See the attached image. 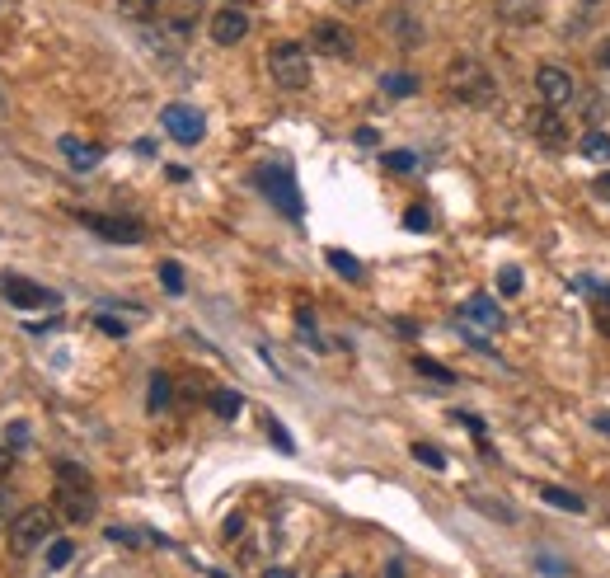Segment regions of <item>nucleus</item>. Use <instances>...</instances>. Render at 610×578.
<instances>
[{
  "label": "nucleus",
  "instance_id": "f257e3e1",
  "mask_svg": "<svg viewBox=\"0 0 610 578\" xmlns=\"http://www.w3.org/2000/svg\"><path fill=\"white\" fill-rule=\"evenodd\" d=\"M446 90L456 94L460 104L479 109V104H493L498 85H493V76H488V66L479 57H456V62L446 66Z\"/></svg>",
  "mask_w": 610,
  "mask_h": 578
},
{
  "label": "nucleus",
  "instance_id": "f03ea898",
  "mask_svg": "<svg viewBox=\"0 0 610 578\" xmlns=\"http://www.w3.org/2000/svg\"><path fill=\"white\" fill-rule=\"evenodd\" d=\"M52 508H43V503H33V508H19L15 522H10V536H5V546H10V555L15 560H24V555H33V550L43 546V541H52Z\"/></svg>",
  "mask_w": 610,
  "mask_h": 578
},
{
  "label": "nucleus",
  "instance_id": "7ed1b4c3",
  "mask_svg": "<svg viewBox=\"0 0 610 578\" xmlns=\"http://www.w3.org/2000/svg\"><path fill=\"white\" fill-rule=\"evenodd\" d=\"M268 76L277 90H305L310 85V52L305 43H277L268 52Z\"/></svg>",
  "mask_w": 610,
  "mask_h": 578
},
{
  "label": "nucleus",
  "instance_id": "20e7f679",
  "mask_svg": "<svg viewBox=\"0 0 610 578\" xmlns=\"http://www.w3.org/2000/svg\"><path fill=\"white\" fill-rule=\"evenodd\" d=\"M94 508H99V499H94L90 480H61V485L52 489V513H57L61 522H71V527H85L94 517Z\"/></svg>",
  "mask_w": 610,
  "mask_h": 578
},
{
  "label": "nucleus",
  "instance_id": "39448f33",
  "mask_svg": "<svg viewBox=\"0 0 610 578\" xmlns=\"http://www.w3.org/2000/svg\"><path fill=\"white\" fill-rule=\"evenodd\" d=\"M263 184V193L273 198L287 217H301V193H296V179H291L287 165H259V174H254Z\"/></svg>",
  "mask_w": 610,
  "mask_h": 578
},
{
  "label": "nucleus",
  "instance_id": "423d86ee",
  "mask_svg": "<svg viewBox=\"0 0 610 578\" xmlns=\"http://www.w3.org/2000/svg\"><path fill=\"white\" fill-rule=\"evenodd\" d=\"M0 292H5V301L19 306V311H52V306L61 301L57 292H47V287L19 278V273H5V278H0Z\"/></svg>",
  "mask_w": 610,
  "mask_h": 578
},
{
  "label": "nucleus",
  "instance_id": "0eeeda50",
  "mask_svg": "<svg viewBox=\"0 0 610 578\" xmlns=\"http://www.w3.org/2000/svg\"><path fill=\"white\" fill-rule=\"evenodd\" d=\"M310 47H315L320 57L343 62V57H352V52H357V38H352L348 24H338V19H320V24L310 29Z\"/></svg>",
  "mask_w": 610,
  "mask_h": 578
},
{
  "label": "nucleus",
  "instance_id": "6e6552de",
  "mask_svg": "<svg viewBox=\"0 0 610 578\" xmlns=\"http://www.w3.org/2000/svg\"><path fill=\"white\" fill-rule=\"evenodd\" d=\"M160 123H165V132L179 141V146H198L202 132H207V123H202V113L193 109V104H165Z\"/></svg>",
  "mask_w": 610,
  "mask_h": 578
},
{
  "label": "nucleus",
  "instance_id": "1a4fd4ad",
  "mask_svg": "<svg viewBox=\"0 0 610 578\" xmlns=\"http://www.w3.org/2000/svg\"><path fill=\"white\" fill-rule=\"evenodd\" d=\"M535 94H540L545 109H564L568 99H573V76H568L564 66L545 62L540 71H535Z\"/></svg>",
  "mask_w": 610,
  "mask_h": 578
},
{
  "label": "nucleus",
  "instance_id": "9d476101",
  "mask_svg": "<svg viewBox=\"0 0 610 578\" xmlns=\"http://www.w3.org/2000/svg\"><path fill=\"white\" fill-rule=\"evenodd\" d=\"M80 221H85L94 235H104V240H118V245H141V240H146V226H141V221L104 217V212H80Z\"/></svg>",
  "mask_w": 610,
  "mask_h": 578
},
{
  "label": "nucleus",
  "instance_id": "9b49d317",
  "mask_svg": "<svg viewBox=\"0 0 610 578\" xmlns=\"http://www.w3.org/2000/svg\"><path fill=\"white\" fill-rule=\"evenodd\" d=\"M207 33H212L216 47H235L249 38V15H244V5H221L212 15V24H207Z\"/></svg>",
  "mask_w": 610,
  "mask_h": 578
},
{
  "label": "nucleus",
  "instance_id": "f8f14e48",
  "mask_svg": "<svg viewBox=\"0 0 610 578\" xmlns=\"http://www.w3.org/2000/svg\"><path fill=\"white\" fill-rule=\"evenodd\" d=\"M493 15L503 19L507 29H531L545 15V0H493Z\"/></svg>",
  "mask_w": 610,
  "mask_h": 578
},
{
  "label": "nucleus",
  "instance_id": "ddd939ff",
  "mask_svg": "<svg viewBox=\"0 0 610 578\" xmlns=\"http://www.w3.org/2000/svg\"><path fill=\"white\" fill-rule=\"evenodd\" d=\"M460 320H465V325H474V329H488V334H498V329L507 325L503 311H498V301H488L484 292H474V297L460 306Z\"/></svg>",
  "mask_w": 610,
  "mask_h": 578
},
{
  "label": "nucleus",
  "instance_id": "4468645a",
  "mask_svg": "<svg viewBox=\"0 0 610 578\" xmlns=\"http://www.w3.org/2000/svg\"><path fill=\"white\" fill-rule=\"evenodd\" d=\"M57 146H61V156H66V165H71V170H76V174H90L94 165H99V160H104V151H99V146H94V141H80V137H61Z\"/></svg>",
  "mask_w": 610,
  "mask_h": 578
},
{
  "label": "nucleus",
  "instance_id": "2eb2a0df",
  "mask_svg": "<svg viewBox=\"0 0 610 578\" xmlns=\"http://www.w3.org/2000/svg\"><path fill=\"white\" fill-rule=\"evenodd\" d=\"M535 137H540V146H545V151H564V146H568V127H564V118H559V109L535 113Z\"/></svg>",
  "mask_w": 610,
  "mask_h": 578
},
{
  "label": "nucleus",
  "instance_id": "dca6fc26",
  "mask_svg": "<svg viewBox=\"0 0 610 578\" xmlns=\"http://www.w3.org/2000/svg\"><path fill=\"white\" fill-rule=\"evenodd\" d=\"M169 405H174V381H169V372H151V391H146V409H151V414H165Z\"/></svg>",
  "mask_w": 610,
  "mask_h": 578
},
{
  "label": "nucleus",
  "instance_id": "f3484780",
  "mask_svg": "<svg viewBox=\"0 0 610 578\" xmlns=\"http://www.w3.org/2000/svg\"><path fill=\"white\" fill-rule=\"evenodd\" d=\"M540 499H545L549 508H564V513H587V499H582V494H573V489L545 485V489H540Z\"/></svg>",
  "mask_w": 610,
  "mask_h": 578
},
{
  "label": "nucleus",
  "instance_id": "a211bd4d",
  "mask_svg": "<svg viewBox=\"0 0 610 578\" xmlns=\"http://www.w3.org/2000/svg\"><path fill=\"white\" fill-rule=\"evenodd\" d=\"M578 151L587 160H596V165H610V137L601 132V127H587V137H582Z\"/></svg>",
  "mask_w": 610,
  "mask_h": 578
},
{
  "label": "nucleus",
  "instance_id": "6ab92c4d",
  "mask_svg": "<svg viewBox=\"0 0 610 578\" xmlns=\"http://www.w3.org/2000/svg\"><path fill=\"white\" fill-rule=\"evenodd\" d=\"M118 15L132 19V24H146V19L160 15V0H118Z\"/></svg>",
  "mask_w": 610,
  "mask_h": 578
},
{
  "label": "nucleus",
  "instance_id": "aec40b11",
  "mask_svg": "<svg viewBox=\"0 0 610 578\" xmlns=\"http://www.w3.org/2000/svg\"><path fill=\"white\" fill-rule=\"evenodd\" d=\"M390 29L399 33V38H395L399 47H418V43H423V29H418V19H413V15H390Z\"/></svg>",
  "mask_w": 610,
  "mask_h": 578
},
{
  "label": "nucleus",
  "instance_id": "412c9836",
  "mask_svg": "<svg viewBox=\"0 0 610 578\" xmlns=\"http://www.w3.org/2000/svg\"><path fill=\"white\" fill-rule=\"evenodd\" d=\"M413 372L427 376V381H437V386H456V372L442 367V362H432V358H413Z\"/></svg>",
  "mask_w": 610,
  "mask_h": 578
},
{
  "label": "nucleus",
  "instance_id": "4be33fe9",
  "mask_svg": "<svg viewBox=\"0 0 610 578\" xmlns=\"http://www.w3.org/2000/svg\"><path fill=\"white\" fill-rule=\"evenodd\" d=\"M381 85H385V94H395V99H409V94H418V76H413V71H390Z\"/></svg>",
  "mask_w": 610,
  "mask_h": 578
},
{
  "label": "nucleus",
  "instance_id": "5701e85b",
  "mask_svg": "<svg viewBox=\"0 0 610 578\" xmlns=\"http://www.w3.org/2000/svg\"><path fill=\"white\" fill-rule=\"evenodd\" d=\"M71 560H76V541H66V536L47 541V569H66Z\"/></svg>",
  "mask_w": 610,
  "mask_h": 578
},
{
  "label": "nucleus",
  "instance_id": "b1692460",
  "mask_svg": "<svg viewBox=\"0 0 610 578\" xmlns=\"http://www.w3.org/2000/svg\"><path fill=\"white\" fill-rule=\"evenodd\" d=\"M324 259H329V264H334V273H338V278H348V282H362V264H357V259H352L348 250H329V254H324Z\"/></svg>",
  "mask_w": 610,
  "mask_h": 578
},
{
  "label": "nucleus",
  "instance_id": "393cba45",
  "mask_svg": "<svg viewBox=\"0 0 610 578\" xmlns=\"http://www.w3.org/2000/svg\"><path fill=\"white\" fill-rule=\"evenodd\" d=\"M212 409L221 419H240V409H244L240 391H212Z\"/></svg>",
  "mask_w": 610,
  "mask_h": 578
},
{
  "label": "nucleus",
  "instance_id": "a878e982",
  "mask_svg": "<svg viewBox=\"0 0 610 578\" xmlns=\"http://www.w3.org/2000/svg\"><path fill=\"white\" fill-rule=\"evenodd\" d=\"M413 461L427 470H446V452H437L432 442H413Z\"/></svg>",
  "mask_w": 610,
  "mask_h": 578
},
{
  "label": "nucleus",
  "instance_id": "bb28decb",
  "mask_svg": "<svg viewBox=\"0 0 610 578\" xmlns=\"http://www.w3.org/2000/svg\"><path fill=\"white\" fill-rule=\"evenodd\" d=\"M592 325L601 329V339H610V287H601V301H592Z\"/></svg>",
  "mask_w": 610,
  "mask_h": 578
},
{
  "label": "nucleus",
  "instance_id": "cd10ccee",
  "mask_svg": "<svg viewBox=\"0 0 610 578\" xmlns=\"http://www.w3.org/2000/svg\"><path fill=\"white\" fill-rule=\"evenodd\" d=\"M15 485H10V480H0V527H10V522H15Z\"/></svg>",
  "mask_w": 610,
  "mask_h": 578
},
{
  "label": "nucleus",
  "instance_id": "c85d7f7f",
  "mask_svg": "<svg viewBox=\"0 0 610 578\" xmlns=\"http://www.w3.org/2000/svg\"><path fill=\"white\" fill-rule=\"evenodd\" d=\"M385 170L413 174V170H418V156H413V151H385Z\"/></svg>",
  "mask_w": 610,
  "mask_h": 578
},
{
  "label": "nucleus",
  "instance_id": "c756f323",
  "mask_svg": "<svg viewBox=\"0 0 610 578\" xmlns=\"http://www.w3.org/2000/svg\"><path fill=\"white\" fill-rule=\"evenodd\" d=\"M404 226H409V231H418V235H423V231H432V212H427L423 203H413L409 212H404Z\"/></svg>",
  "mask_w": 610,
  "mask_h": 578
},
{
  "label": "nucleus",
  "instance_id": "7c9ffc66",
  "mask_svg": "<svg viewBox=\"0 0 610 578\" xmlns=\"http://www.w3.org/2000/svg\"><path fill=\"white\" fill-rule=\"evenodd\" d=\"M521 282H526V278H521V268L507 264L503 273H498V292H503V297H517V292H521Z\"/></svg>",
  "mask_w": 610,
  "mask_h": 578
},
{
  "label": "nucleus",
  "instance_id": "2f4dec72",
  "mask_svg": "<svg viewBox=\"0 0 610 578\" xmlns=\"http://www.w3.org/2000/svg\"><path fill=\"white\" fill-rule=\"evenodd\" d=\"M94 329H104V334H113V339H127V325L108 311H94Z\"/></svg>",
  "mask_w": 610,
  "mask_h": 578
},
{
  "label": "nucleus",
  "instance_id": "473e14b6",
  "mask_svg": "<svg viewBox=\"0 0 610 578\" xmlns=\"http://www.w3.org/2000/svg\"><path fill=\"white\" fill-rule=\"evenodd\" d=\"M160 287H165V292H183V268L179 264H160Z\"/></svg>",
  "mask_w": 610,
  "mask_h": 578
},
{
  "label": "nucleus",
  "instance_id": "72a5a7b5",
  "mask_svg": "<svg viewBox=\"0 0 610 578\" xmlns=\"http://www.w3.org/2000/svg\"><path fill=\"white\" fill-rule=\"evenodd\" d=\"M108 536H113L118 546H146V541H155V536H146V532H127V527H108Z\"/></svg>",
  "mask_w": 610,
  "mask_h": 578
},
{
  "label": "nucleus",
  "instance_id": "f704fd0d",
  "mask_svg": "<svg viewBox=\"0 0 610 578\" xmlns=\"http://www.w3.org/2000/svg\"><path fill=\"white\" fill-rule=\"evenodd\" d=\"M268 438H273L277 442V452H296V442H291V433H287V428H282V423H277V419H268Z\"/></svg>",
  "mask_w": 610,
  "mask_h": 578
},
{
  "label": "nucleus",
  "instance_id": "c9c22d12",
  "mask_svg": "<svg viewBox=\"0 0 610 578\" xmlns=\"http://www.w3.org/2000/svg\"><path fill=\"white\" fill-rule=\"evenodd\" d=\"M29 438H33L29 423H10V428H5V447H15V452L19 447H29Z\"/></svg>",
  "mask_w": 610,
  "mask_h": 578
},
{
  "label": "nucleus",
  "instance_id": "e433bc0d",
  "mask_svg": "<svg viewBox=\"0 0 610 578\" xmlns=\"http://www.w3.org/2000/svg\"><path fill=\"white\" fill-rule=\"evenodd\" d=\"M474 508H484V513L503 517V522H512V508H503V503H488V499H474Z\"/></svg>",
  "mask_w": 610,
  "mask_h": 578
},
{
  "label": "nucleus",
  "instance_id": "4c0bfd02",
  "mask_svg": "<svg viewBox=\"0 0 610 578\" xmlns=\"http://www.w3.org/2000/svg\"><path fill=\"white\" fill-rule=\"evenodd\" d=\"M592 193L601 198V203H610V170H606V174H596V179H592Z\"/></svg>",
  "mask_w": 610,
  "mask_h": 578
},
{
  "label": "nucleus",
  "instance_id": "58836bf2",
  "mask_svg": "<svg viewBox=\"0 0 610 578\" xmlns=\"http://www.w3.org/2000/svg\"><path fill=\"white\" fill-rule=\"evenodd\" d=\"M57 475H61V480H90V475H85V470H80V466H71V461H61V466H57Z\"/></svg>",
  "mask_w": 610,
  "mask_h": 578
},
{
  "label": "nucleus",
  "instance_id": "ea45409f",
  "mask_svg": "<svg viewBox=\"0 0 610 578\" xmlns=\"http://www.w3.org/2000/svg\"><path fill=\"white\" fill-rule=\"evenodd\" d=\"M535 564H540V574H554V578H559V574H568L564 564H559V560H549V555H540V560H535Z\"/></svg>",
  "mask_w": 610,
  "mask_h": 578
},
{
  "label": "nucleus",
  "instance_id": "a19ab883",
  "mask_svg": "<svg viewBox=\"0 0 610 578\" xmlns=\"http://www.w3.org/2000/svg\"><path fill=\"white\" fill-rule=\"evenodd\" d=\"M460 423H465L470 433H479V438H484V419H474V414H465V409H460Z\"/></svg>",
  "mask_w": 610,
  "mask_h": 578
},
{
  "label": "nucleus",
  "instance_id": "79ce46f5",
  "mask_svg": "<svg viewBox=\"0 0 610 578\" xmlns=\"http://www.w3.org/2000/svg\"><path fill=\"white\" fill-rule=\"evenodd\" d=\"M10 466H15V452H10V447H0V480L10 475Z\"/></svg>",
  "mask_w": 610,
  "mask_h": 578
},
{
  "label": "nucleus",
  "instance_id": "37998d69",
  "mask_svg": "<svg viewBox=\"0 0 610 578\" xmlns=\"http://www.w3.org/2000/svg\"><path fill=\"white\" fill-rule=\"evenodd\" d=\"M357 141H362V146H376L381 137H376V127H357Z\"/></svg>",
  "mask_w": 610,
  "mask_h": 578
},
{
  "label": "nucleus",
  "instance_id": "c03bdc74",
  "mask_svg": "<svg viewBox=\"0 0 610 578\" xmlns=\"http://www.w3.org/2000/svg\"><path fill=\"white\" fill-rule=\"evenodd\" d=\"M244 532V517H230V522H226V536H230V541H235V536H240Z\"/></svg>",
  "mask_w": 610,
  "mask_h": 578
},
{
  "label": "nucleus",
  "instance_id": "a18cd8bd",
  "mask_svg": "<svg viewBox=\"0 0 610 578\" xmlns=\"http://www.w3.org/2000/svg\"><path fill=\"white\" fill-rule=\"evenodd\" d=\"M385 578H404V560H390V564H385Z\"/></svg>",
  "mask_w": 610,
  "mask_h": 578
},
{
  "label": "nucleus",
  "instance_id": "49530a36",
  "mask_svg": "<svg viewBox=\"0 0 610 578\" xmlns=\"http://www.w3.org/2000/svg\"><path fill=\"white\" fill-rule=\"evenodd\" d=\"M263 578H296V574H291V569H282V564H277V569H263Z\"/></svg>",
  "mask_w": 610,
  "mask_h": 578
},
{
  "label": "nucleus",
  "instance_id": "de8ad7c7",
  "mask_svg": "<svg viewBox=\"0 0 610 578\" xmlns=\"http://www.w3.org/2000/svg\"><path fill=\"white\" fill-rule=\"evenodd\" d=\"M592 423H596V428H601V433H606V438H610V414H596Z\"/></svg>",
  "mask_w": 610,
  "mask_h": 578
},
{
  "label": "nucleus",
  "instance_id": "09e8293b",
  "mask_svg": "<svg viewBox=\"0 0 610 578\" xmlns=\"http://www.w3.org/2000/svg\"><path fill=\"white\" fill-rule=\"evenodd\" d=\"M601 66H610V38L601 43Z\"/></svg>",
  "mask_w": 610,
  "mask_h": 578
},
{
  "label": "nucleus",
  "instance_id": "8fccbe9b",
  "mask_svg": "<svg viewBox=\"0 0 610 578\" xmlns=\"http://www.w3.org/2000/svg\"><path fill=\"white\" fill-rule=\"evenodd\" d=\"M343 5H366V0H343Z\"/></svg>",
  "mask_w": 610,
  "mask_h": 578
},
{
  "label": "nucleus",
  "instance_id": "3c124183",
  "mask_svg": "<svg viewBox=\"0 0 610 578\" xmlns=\"http://www.w3.org/2000/svg\"><path fill=\"white\" fill-rule=\"evenodd\" d=\"M587 5H601V0H587Z\"/></svg>",
  "mask_w": 610,
  "mask_h": 578
},
{
  "label": "nucleus",
  "instance_id": "603ef678",
  "mask_svg": "<svg viewBox=\"0 0 610 578\" xmlns=\"http://www.w3.org/2000/svg\"><path fill=\"white\" fill-rule=\"evenodd\" d=\"M334 578H348V574H334Z\"/></svg>",
  "mask_w": 610,
  "mask_h": 578
},
{
  "label": "nucleus",
  "instance_id": "864d4df0",
  "mask_svg": "<svg viewBox=\"0 0 610 578\" xmlns=\"http://www.w3.org/2000/svg\"><path fill=\"white\" fill-rule=\"evenodd\" d=\"M235 5H244V0H235Z\"/></svg>",
  "mask_w": 610,
  "mask_h": 578
}]
</instances>
